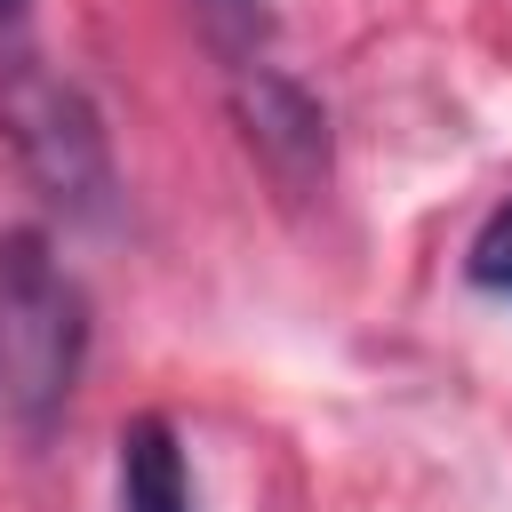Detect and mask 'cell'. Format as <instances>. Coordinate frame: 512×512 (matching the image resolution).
<instances>
[{"mask_svg": "<svg viewBox=\"0 0 512 512\" xmlns=\"http://www.w3.org/2000/svg\"><path fill=\"white\" fill-rule=\"evenodd\" d=\"M0 136H8L16 168L64 216H104V200H112V144H104L96 104L72 80H56L40 64H8V80H0Z\"/></svg>", "mask_w": 512, "mask_h": 512, "instance_id": "2", "label": "cell"}, {"mask_svg": "<svg viewBox=\"0 0 512 512\" xmlns=\"http://www.w3.org/2000/svg\"><path fill=\"white\" fill-rule=\"evenodd\" d=\"M88 360V296L48 248L40 224L0 232V416L40 440L80 384Z\"/></svg>", "mask_w": 512, "mask_h": 512, "instance_id": "1", "label": "cell"}, {"mask_svg": "<svg viewBox=\"0 0 512 512\" xmlns=\"http://www.w3.org/2000/svg\"><path fill=\"white\" fill-rule=\"evenodd\" d=\"M232 104H240L248 144L272 160V176H280V184H312V176L328 168V120H320V104H312L288 72L248 64V72H240V88H232Z\"/></svg>", "mask_w": 512, "mask_h": 512, "instance_id": "3", "label": "cell"}, {"mask_svg": "<svg viewBox=\"0 0 512 512\" xmlns=\"http://www.w3.org/2000/svg\"><path fill=\"white\" fill-rule=\"evenodd\" d=\"M192 8H200L208 48H216L232 72H248V64L264 56V40H272V8H264V0H192Z\"/></svg>", "mask_w": 512, "mask_h": 512, "instance_id": "5", "label": "cell"}, {"mask_svg": "<svg viewBox=\"0 0 512 512\" xmlns=\"http://www.w3.org/2000/svg\"><path fill=\"white\" fill-rule=\"evenodd\" d=\"M120 512H192V472L168 416H136L120 432Z\"/></svg>", "mask_w": 512, "mask_h": 512, "instance_id": "4", "label": "cell"}, {"mask_svg": "<svg viewBox=\"0 0 512 512\" xmlns=\"http://www.w3.org/2000/svg\"><path fill=\"white\" fill-rule=\"evenodd\" d=\"M16 8H24V0H0V24H16Z\"/></svg>", "mask_w": 512, "mask_h": 512, "instance_id": "7", "label": "cell"}, {"mask_svg": "<svg viewBox=\"0 0 512 512\" xmlns=\"http://www.w3.org/2000/svg\"><path fill=\"white\" fill-rule=\"evenodd\" d=\"M472 280L496 288V296H512V208H496V216L480 224V240H472Z\"/></svg>", "mask_w": 512, "mask_h": 512, "instance_id": "6", "label": "cell"}]
</instances>
